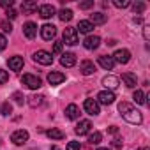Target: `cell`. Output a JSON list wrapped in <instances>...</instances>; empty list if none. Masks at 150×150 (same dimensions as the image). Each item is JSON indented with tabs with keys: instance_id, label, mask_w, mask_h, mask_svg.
<instances>
[{
	"instance_id": "7c38bea8",
	"label": "cell",
	"mask_w": 150,
	"mask_h": 150,
	"mask_svg": "<svg viewBox=\"0 0 150 150\" xmlns=\"http://www.w3.org/2000/svg\"><path fill=\"white\" fill-rule=\"evenodd\" d=\"M64 81H65V74H62V72L51 71V72L48 74V83H50V85H60V83H64Z\"/></svg>"
},
{
	"instance_id": "ee69618b",
	"label": "cell",
	"mask_w": 150,
	"mask_h": 150,
	"mask_svg": "<svg viewBox=\"0 0 150 150\" xmlns=\"http://www.w3.org/2000/svg\"><path fill=\"white\" fill-rule=\"evenodd\" d=\"M143 37H145V41H148V39H150V27H148V25H145V27H143Z\"/></svg>"
},
{
	"instance_id": "cb8c5ba5",
	"label": "cell",
	"mask_w": 150,
	"mask_h": 150,
	"mask_svg": "<svg viewBox=\"0 0 150 150\" xmlns=\"http://www.w3.org/2000/svg\"><path fill=\"white\" fill-rule=\"evenodd\" d=\"M21 11H23V14H32L34 11H37V2H32V0L23 2L21 4Z\"/></svg>"
},
{
	"instance_id": "d590c367",
	"label": "cell",
	"mask_w": 150,
	"mask_h": 150,
	"mask_svg": "<svg viewBox=\"0 0 150 150\" xmlns=\"http://www.w3.org/2000/svg\"><path fill=\"white\" fill-rule=\"evenodd\" d=\"M9 81V74H7V71H4V69H0V83H7Z\"/></svg>"
},
{
	"instance_id": "83f0119b",
	"label": "cell",
	"mask_w": 150,
	"mask_h": 150,
	"mask_svg": "<svg viewBox=\"0 0 150 150\" xmlns=\"http://www.w3.org/2000/svg\"><path fill=\"white\" fill-rule=\"evenodd\" d=\"M132 99H134L136 104H145V103H146V96H145L143 90H136L134 96H132Z\"/></svg>"
},
{
	"instance_id": "52a82bcc",
	"label": "cell",
	"mask_w": 150,
	"mask_h": 150,
	"mask_svg": "<svg viewBox=\"0 0 150 150\" xmlns=\"http://www.w3.org/2000/svg\"><path fill=\"white\" fill-rule=\"evenodd\" d=\"M83 108H85V111L88 113V115H99L101 113V108H99V104H97V101L96 99H85V103H83Z\"/></svg>"
},
{
	"instance_id": "44dd1931",
	"label": "cell",
	"mask_w": 150,
	"mask_h": 150,
	"mask_svg": "<svg viewBox=\"0 0 150 150\" xmlns=\"http://www.w3.org/2000/svg\"><path fill=\"white\" fill-rule=\"evenodd\" d=\"M92 30H94V25L88 20H81L76 27V32H80V34H90Z\"/></svg>"
},
{
	"instance_id": "4fadbf2b",
	"label": "cell",
	"mask_w": 150,
	"mask_h": 150,
	"mask_svg": "<svg viewBox=\"0 0 150 150\" xmlns=\"http://www.w3.org/2000/svg\"><path fill=\"white\" fill-rule=\"evenodd\" d=\"M80 71H81L83 76H90V74L96 72V64L92 60H83L81 65H80Z\"/></svg>"
},
{
	"instance_id": "f546056e",
	"label": "cell",
	"mask_w": 150,
	"mask_h": 150,
	"mask_svg": "<svg viewBox=\"0 0 150 150\" xmlns=\"http://www.w3.org/2000/svg\"><path fill=\"white\" fill-rule=\"evenodd\" d=\"M11 111H13V106L9 104V101H7V103H2V104H0V115L7 117V115H11Z\"/></svg>"
},
{
	"instance_id": "277c9868",
	"label": "cell",
	"mask_w": 150,
	"mask_h": 150,
	"mask_svg": "<svg viewBox=\"0 0 150 150\" xmlns=\"http://www.w3.org/2000/svg\"><path fill=\"white\" fill-rule=\"evenodd\" d=\"M124 118H125V122H129V124H132V125H139L141 122H143V115H141V111H138V110H129L127 113H124Z\"/></svg>"
},
{
	"instance_id": "e0dca14e",
	"label": "cell",
	"mask_w": 150,
	"mask_h": 150,
	"mask_svg": "<svg viewBox=\"0 0 150 150\" xmlns=\"http://www.w3.org/2000/svg\"><path fill=\"white\" fill-rule=\"evenodd\" d=\"M99 44H101V37H97V35H88V37L83 41V46H85L87 50H97Z\"/></svg>"
},
{
	"instance_id": "6da1fadb",
	"label": "cell",
	"mask_w": 150,
	"mask_h": 150,
	"mask_svg": "<svg viewBox=\"0 0 150 150\" xmlns=\"http://www.w3.org/2000/svg\"><path fill=\"white\" fill-rule=\"evenodd\" d=\"M21 83L27 85L30 90H39L42 87V81L39 76H34V74H23L21 76Z\"/></svg>"
},
{
	"instance_id": "7bdbcfd3",
	"label": "cell",
	"mask_w": 150,
	"mask_h": 150,
	"mask_svg": "<svg viewBox=\"0 0 150 150\" xmlns=\"http://www.w3.org/2000/svg\"><path fill=\"white\" fill-rule=\"evenodd\" d=\"M0 6L6 7V9H11V7L14 6V2H13V0H4V2H0Z\"/></svg>"
},
{
	"instance_id": "8992f818",
	"label": "cell",
	"mask_w": 150,
	"mask_h": 150,
	"mask_svg": "<svg viewBox=\"0 0 150 150\" xmlns=\"http://www.w3.org/2000/svg\"><path fill=\"white\" fill-rule=\"evenodd\" d=\"M113 103H115V94H113V92H110V90H103V92L97 94V104H104V106H108V104H113Z\"/></svg>"
},
{
	"instance_id": "5b68a950",
	"label": "cell",
	"mask_w": 150,
	"mask_h": 150,
	"mask_svg": "<svg viewBox=\"0 0 150 150\" xmlns=\"http://www.w3.org/2000/svg\"><path fill=\"white\" fill-rule=\"evenodd\" d=\"M55 35H57V27L55 25L46 23V25L41 27V37L44 41H51V39H55Z\"/></svg>"
},
{
	"instance_id": "ab89813d",
	"label": "cell",
	"mask_w": 150,
	"mask_h": 150,
	"mask_svg": "<svg viewBox=\"0 0 150 150\" xmlns=\"http://www.w3.org/2000/svg\"><path fill=\"white\" fill-rule=\"evenodd\" d=\"M6 14H7V18H9V20H16V16H18V13H16L13 7H11V9H7V11H6Z\"/></svg>"
},
{
	"instance_id": "ffe728a7",
	"label": "cell",
	"mask_w": 150,
	"mask_h": 150,
	"mask_svg": "<svg viewBox=\"0 0 150 150\" xmlns=\"http://www.w3.org/2000/svg\"><path fill=\"white\" fill-rule=\"evenodd\" d=\"M122 81H124L125 87H129V88H134L136 83H138L136 74H132V72H124V74H122Z\"/></svg>"
},
{
	"instance_id": "9a60e30c",
	"label": "cell",
	"mask_w": 150,
	"mask_h": 150,
	"mask_svg": "<svg viewBox=\"0 0 150 150\" xmlns=\"http://www.w3.org/2000/svg\"><path fill=\"white\" fill-rule=\"evenodd\" d=\"M37 9H39L41 18H44V20H48V18L55 16V7H53L51 4H42V6H39Z\"/></svg>"
},
{
	"instance_id": "d4e9b609",
	"label": "cell",
	"mask_w": 150,
	"mask_h": 150,
	"mask_svg": "<svg viewBox=\"0 0 150 150\" xmlns=\"http://www.w3.org/2000/svg\"><path fill=\"white\" fill-rule=\"evenodd\" d=\"M44 103V96L42 94H35V96H30L28 97V104L32 106V108H37V106H41Z\"/></svg>"
},
{
	"instance_id": "7a4b0ae2",
	"label": "cell",
	"mask_w": 150,
	"mask_h": 150,
	"mask_svg": "<svg viewBox=\"0 0 150 150\" xmlns=\"http://www.w3.org/2000/svg\"><path fill=\"white\" fill-rule=\"evenodd\" d=\"M78 42H80V39H78V32H76V28H74V27H67V28H64V42H62V44L76 46Z\"/></svg>"
},
{
	"instance_id": "bcb514c9",
	"label": "cell",
	"mask_w": 150,
	"mask_h": 150,
	"mask_svg": "<svg viewBox=\"0 0 150 150\" xmlns=\"http://www.w3.org/2000/svg\"><path fill=\"white\" fill-rule=\"evenodd\" d=\"M97 150H111V148H106V146H101V148H97Z\"/></svg>"
},
{
	"instance_id": "f35d334b",
	"label": "cell",
	"mask_w": 150,
	"mask_h": 150,
	"mask_svg": "<svg viewBox=\"0 0 150 150\" xmlns=\"http://www.w3.org/2000/svg\"><path fill=\"white\" fill-rule=\"evenodd\" d=\"M6 46H7V39H6V35H4V34H0V51H4V50H6Z\"/></svg>"
},
{
	"instance_id": "f6af8a7d",
	"label": "cell",
	"mask_w": 150,
	"mask_h": 150,
	"mask_svg": "<svg viewBox=\"0 0 150 150\" xmlns=\"http://www.w3.org/2000/svg\"><path fill=\"white\" fill-rule=\"evenodd\" d=\"M108 132H111V134H117V132H118V127H115V125H111V127L108 129Z\"/></svg>"
},
{
	"instance_id": "603a6c76",
	"label": "cell",
	"mask_w": 150,
	"mask_h": 150,
	"mask_svg": "<svg viewBox=\"0 0 150 150\" xmlns=\"http://www.w3.org/2000/svg\"><path fill=\"white\" fill-rule=\"evenodd\" d=\"M106 20H108L106 14H103V13H94V14H90V20H88V21H90L92 25H104Z\"/></svg>"
},
{
	"instance_id": "30bf717a",
	"label": "cell",
	"mask_w": 150,
	"mask_h": 150,
	"mask_svg": "<svg viewBox=\"0 0 150 150\" xmlns=\"http://www.w3.org/2000/svg\"><path fill=\"white\" fill-rule=\"evenodd\" d=\"M103 85L106 87V90H115L118 85H120V80L117 78V76H111V74H110V76H104L103 78Z\"/></svg>"
},
{
	"instance_id": "1f68e13d",
	"label": "cell",
	"mask_w": 150,
	"mask_h": 150,
	"mask_svg": "<svg viewBox=\"0 0 150 150\" xmlns=\"http://www.w3.org/2000/svg\"><path fill=\"white\" fill-rule=\"evenodd\" d=\"M113 6H115V7H118V9H125V7H129V6H131V2H129V0H115Z\"/></svg>"
},
{
	"instance_id": "4316f807",
	"label": "cell",
	"mask_w": 150,
	"mask_h": 150,
	"mask_svg": "<svg viewBox=\"0 0 150 150\" xmlns=\"http://www.w3.org/2000/svg\"><path fill=\"white\" fill-rule=\"evenodd\" d=\"M58 18L65 23V21H71L72 20V11L71 9H60L58 11Z\"/></svg>"
},
{
	"instance_id": "8fae6325",
	"label": "cell",
	"mask_w": 150,
	"mask_h": 150,
	"mask_svg": "<svg viewBox=\"0 0 150 150\" xmlns=\"http://www.w3.org/2000/svg\"><path fill=\"white\" fill-rule=\"evenodd\" d=\"M23 34H25L27 39H34V37L37 35V25H35L34 21H27V23L23 25Z\"/></svg>"
},
{
	"instance_id": "d6a6232c",
	"label": "cell",
	"mask_w": 150,
	"mask_h": 150,
	"mask_svg": "<svg viewBox=\"0 0 150 150\" xmlns=\"http://www.w3.org/2000/svg\"><path fill=\"white\" fill-rule=\"evenodd\" d=\"M145 7H146V6H145L143 2H136V4H132V11H134V13H138V14H139V13H143V11H145Z\"/></svg>"
},
{
	"instance_id": "74e56055",
	"label": "cell",
	"mask_w": 150,
	"mask_h": 150,
	"mask_svg": "<svg viewBox=\"0 0 150 150\" xmlns=\"http://www.w3.org/2000/svg\"><path fill=\"white\" fill-rule=\"evenodd\" d=\"M90 7H94V0H87V2L80 4V9H90Z\"/></svg>"
},
{
	"instance_id": "3957f363",
	"label": "cell",
	"mask_w": 150,
	"mask_h": 150,
	"mask_svg": "<svg viewBox=\"0 0 150 150\" xmlns=\"http://www.w3.org/2000/svg\"><path fill=\"white\" fill-rule=\"evenodd\" d=\"M34 60H35L37 64H41V65H50V64H53L51 53H50V51H44V50L35 51V53H34Z\"/></svg>"
},
{
	"instance_id": "d6986e66",
	"label": "cell",
	"mask_w": 150,
	"mask_h": 150,
	"mask_svg": "<svg viewBox=\"0 0 150 150\" xmlns=\"http://www.w3.org/2000/svg\"><path fill=\"white\" fill-rule=\"evenodd\" d=\"M65 117H67L69 120H76V118H80V108H78L76 104H69V106L65 108Z\"/></svg>"
},
{
	"instance_id": "2e32d148",
	"label": "cell",
	"mask_w": 150,
	"mask_h": 150,
	"mask_svg": "<svg viewBox=\"0 0 150 150\" xmlns=\"http://www.w3.org/2000/svg\"><path fill=\"white\" fill-rule=\"evenodd\" d=\"M60 64L64 67H74V65H76V55H74V53H64L60 57Z\"/></svg>"
},
{
	"instance_id": "60d3db41",
	"label": "cell",
	"mask_w": 150,
	"mask_h": 150,
	"mask_svg": "<svg viewBox=\"0 0 150 150\" xmlns=\"http://www.w3.org/2000/svg\"><path fill=\"white\" fill-rule=\"evenodd\" d=\"M0 27H2V30H4V32H11V30H13V27H11V23H9V21H2V23H0Z\"/></svg>"
},
{
	"instance_id": "484cf974",
	"label": "cell",
	"mask_w": 150,
	"mask_h": 150,
	"mask_svg": "<svg viewBox=\"0 0 150 150\" xmlns=\"http://www.w3.org/2000/svg\"><path fill=\"white\" fill-rule=\"evenodd\" d=\"M46 134H48V138H50V139H64V138H65L64 131H60V129H57V127H51Z\"/></svg>"
},
{
	"instance_id": "5bb4252c",
	"label": "cell",
	"mask_w": 150,
	"mask_h": 150,
	"mask_svg": "<svg viewBox=\"0 0 150 150\" xmlns=\"http://www.w3.org/2000/svg\"><path fill=\"white\" fill-rule=\"evenodd\" d=\"M90 127H92L90 120H80V122H78V125L74 127V132H76L78 136H83V134L90 132Z\"/></svg>"
},
{
	"instance_id": "c3c4849f",
	"label": "cell",
	"mask_w": 150,
	"mask_h": 150,
	"mask_svg": "<svg viewBox=\"0 0 150 150\" xmlns=\"http://www.w3.org/2000/svg\"><path fill=\"white\" fill-rule=\"evenodd\" d=\"M50 150H60V148H58V146H51Z\"/></svg>"
},
{
	"instance_id": "7dc6e473",
	"label": "cell",
	"mask_w": 150,
	"mask_h": 150,
	"mask_svg": "<svg viewBox=\"0 0 150 150\" xmlns=\"http://www.w3.org/2000/svg\"><path fill=\"white\" fill-rule=\"evenodd\" d=\"M138 150H150L148 146H141V148H138Z\"/></svg>"
},
{
	"instance_id": "9c48e42d",
	"label": "cell",
	"mask_w": 150,
	"mask_h": 150,
	"mask_svg": "<svg viewBox=\"0 0 150 150\" xmlns=\"http://www.w3.org/2000/svg\"><path fill=\"white\" fill-rule=\"evenodd\" d=\"M111 58H113L115 62H118V64H127V62L131 60V51H129V50H117Z\"/></svg>"
},
{
	"instance_id": "b9f144b4",
	"label": "cell",
	"mask_w": 150,
	"mask_h": 150,
	"mask_svg": "<svg viewBox=\"0 0 150 150\" xmlns=\"http://www.w3.org/2000/svg\"><path fill=\"white\" fill-rule=\"evenodd\" d=\"M111 145H113L117 150H122V139H120V138H115V139L111 141Z\"/></svg>"
},
{
	"instance_id": "4dcf8cb0",
	"label": "cell",
	"mask_w": 150,
	"mask_h": 150,
	"mask_svg": "<svg viewBox=\"0 0 150 150\" xmlns=\"http://www.w3.org/2000/svg\"><path fill=\"white\" fill-rule=\"evenodd\" d=\"M129 110H132V104H131V103H125V101H122V103L118 104V111H120L122 115H124V113H127Z\"/></svg>"
},
{
	"instance_id": "836d02e7",
	"label": "cell",
	"mask_w": 150,
	"mask_h": 150,
	"mask_svg": "<svg viewBox=\"0 0 150 150\" xmlns=\"http://www.w3.org/2000/svg\"><path fill=\"white\" fill-rule=\"evenodd\" d=\"M13 99H14V103H16V104H23L25 96H23L21 92H14V94H13Z\"/></svg>"
},
{
	"instance_id": "8d00e7d4",
	"label": "cell",
	"mask_w": 150,
	"mask_h": 150,
	"mask_svg": "<svg viewBox=\"0 0 150 150\" xmlns=\"http://www.w3.org/2000/svg\"><path fill=\"white\" fill-rule=\"evenodd\" d=\"M62 50H64V44H62L60 41H57V42L53 44V53H62Z\"/></svg>"
},
{
	"instance_id": "ac0fdd59",
	"label": "cell",
	"mask_w": 150,
	"mask_h": 150,
	"mask_svg": "<svg viewBox=\"0 0 150 150\" xmlns=\"http://www.w3.org/2000/svg\"><path fill=\"white\" fill-rule=\"evenodd\" d=\"M97 62H99V65H101L103 69H106V71H111V69L115 67V60H113L111 57H108V55H101Z\"/></svg>"
},
{
	"instance_id": "f1b7e54d",
	"label": "cell",
	"mask_w": 150,
	"mask_h": 150,
	"mask_svg": "<svg viewBox=\"0 0 150 150\" xmlns=\"http://www.w3.org/2000/svg\"><path fill=\"white\" fill-rule=\"evenodd\" d=\"M101 139H103V134H101V132H97V131H96V132H92V134L88 136V143H90V145H99V143H101Z\"/></svg>"
},
{
	"instance_id": "7402d4cb",
	"label": "cell",
	"mask_w": 150,
	"mask_h": 150,
	"mask_svg": "<svg viewBox=\"0 0 150 150\" xmlns=\"http://www.w3.org/2000/svg\"><path fill=\"white\" fill-rule=\"evenodd\" d=\"M7 65L11 71H20V69H23V58L21 57H11L7 60Z\"/></svg>"
},
{
	"instance_id": "ba28073f",
	"label": "cell",
	"mask_w": 150,
	"mask_h": 150,
	"mask_svg": "<svg viewBox=\"0 0 150 150\" xmlns=\"http://www.w3.org/2000/svg\"><path fill=\"white\" fill-rule=\"evenodd\" d=\"M11 141H13L14 145H23V143H27V141H28V132H27L25 129H18V131H14V132H13Z\"/></svg>"
},
{
	"instance_id": "e575fe53",
	"label": "cell",
	"mask_w": 150,
	"mask_h": 150,
	"mask_svg": "<svg viewBox=\"0 0 150 150\" xmlns=\"http://www.w3.org/2000/svg\"><path fill=\"white\" fill-rule=\"evenodd\" d=\"M80 148H81L80 141H69L67 146H65V150H80Z\"/></svg>"
}]
</instances>
